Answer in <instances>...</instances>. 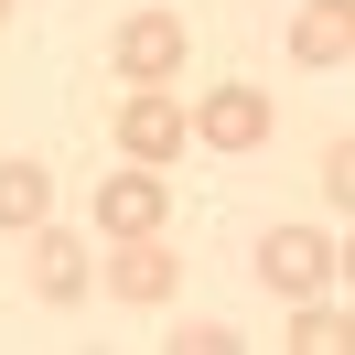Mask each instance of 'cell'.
<instances>
[{"label":"cell","instance_id":"1","mask_svg":"<svg viewBox=\"0 0 355 355\" xmlns=\"http://www.w3.org/2000/svg\"><path fill=\"white\" fill-rule=\"evenodd\" d=\"M183 54H194V33H183V11H130V22L108 33V65L130 76V87H173Z\"/></svg>","mask_w":355,"mask_h":355},{"label":"cell","instance_id":"2","mask_svg":"<svg viewBox=\"0 0 355 355\" xmlns=\"http://www.w3.org/2000/svg\"><path fill=\"white\" fill-rule=\"evenodd\" d=\"M259 280L280 291V302H312V291L345 280V248L312 237V226H269V237H259Z\"/></svg>","mask_w":355,"mask_h":355},{"label":"cell","instance_id":"3","mask_svg":"<svg viewBox=\"0 0 355 355\" xmlns=\"http://www.w3.org/2000/svg\"><path fill=\"white\" fill-rule=\"evenodd\" d=\"M108 130H119V151H130V162H151V173H162V162H183V140H194V108H173V87H130Z\"/></svg>","mask_w":355,"mask_h":355},{"label":"cell","instance_id":"4","mask_svg":"<svg viewBox=\"0 0 355 355\" xmlns=\"http://www.w3.org/2000/svg\"><path fill=\"white\" fill-rule=\"evenodd\" d=\"M97 237H162V216H173V205H162V173L151 162H130V173H108L97 183Z\"/></svg>","mask_w":355,"mask_h":355},{"label":"cell","instance_id":"5","mask_svg":"<svg viewBox=\"0 0 355 355\" xmlns=\"http://www.w3.org/2000/svg\"><path fill=\"white\" fill-rule=\"evenodd\" d=\"M269 119H280V108H269V97L259 87H216V97H205V108H194V140H205V151H259V140H269Z\"/></svg>","mask_w":355,"mask_h":355},{"label":"cell","instance_id":"6","mask_svg":"<svg viewBox=\"0 0 355 355\" xmlns=\"http://www.w3.org/2000/svg\"><path fill=\"white\" fill-rule=\"evenodd\" d=\"M119 248V259H108V291H119V302H130V312H151V302H173V280H183V259H173V248H162V237H108Z\"/></svg>","mask_w":355,"mask_h":355},{"label":"cell","instance_id":"7","mask_svg":"<svg viewBox=\"0 0 355 355\" xmlns=\"http://www.w3.org/2000/svg\"><path fill=\"white\" fill-rule=\"evenodd\" d=\"M87 248L65 237V226H33V302H87Z\"/></svg>","mask_w":355,"mask_h":355},{"label":"cell","instance_id":"8","mask_svg":"<svg viewBox=\"0 0 355 355\" xmlns=\"http://www.w3.org/2000/svg\"><path fill=\"white\" fill-rule=\"evenodd\" d=\"M291 54L302 65H345L355 54V0H302L291 11Z\"/></svg>","mask_w":355,"mask_h":355},{"label":"cell","instance_id":"9","mask_svg":"<svg viewBox=\"0 0 355 355\" xmlns=\"http://www.w3.org/2000/svg\"><path fill=\"white\" fill-rule=\"evenodd\" d=\"M44 216H54V173H44V162H0V226L33 237Z\"/></svg>","mask_w":355,"mask_h":355},{"label":"cell","instance_id":"10","mask_svg":"<svg viewBox=\"0 0 355 355\" xmlns=\"http://www.w3.org/2000/svg\"><path fill=\"white\" fill-rule=\"evenodd\" d=\"M345 334H355V323H345V302H334V291H312V302L291 312V345H302V355H345Z\"/></svg>","mask_w":355,"mask_h":355},{"label":"cell","instance_id":"11","mask_svg":"<svg viewBox=\"0 0 355 355\" xmlns=\"http://www.w3.org/2000/svg\"><path fill=\"white\" fill-rule=\"evenodd\" d=\"M323 194H334V216H345V205H355V151H345V140H334V151H323Z\"/></svg>","mask_w":355,"mask_h":355},{"label":"cell","instance_id":"12","mask_svg":"<svg viewBox=\"0 0 355 355\" xmlns=\"http://www.w3.org/2000/svg\"><path fill=\"white\" fill-rule=\"evenodd\" d=\"M0 33H11V0H0Z\"/></svg>","mask_w":355,"mask_h":355}]
</instances>
